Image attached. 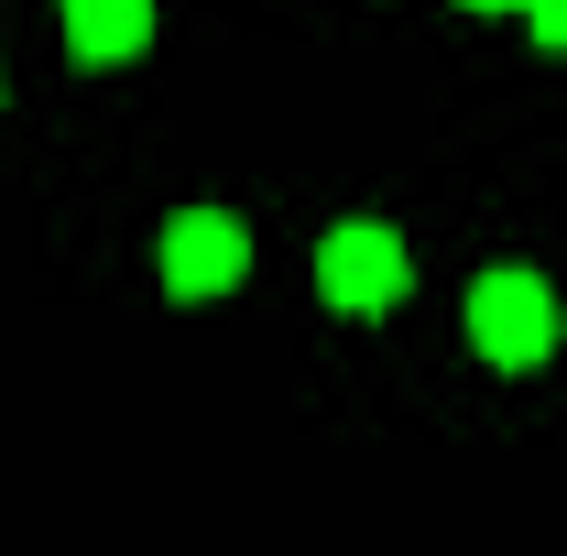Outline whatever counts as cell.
<instances>
[{
    "mask_svg": "<svg viewBox=\"0 0 567 556\" xmlns=\"http://www.w3.org/2000/svg\"><path fill=\"white\" fill-rule=\"evenodd\" d=\"M404 284H415V262H404V240H393L382 218H339V229H328V251H317V295H328L339 317H382Z\"/></svg>",
    "mask_w": 567,
    "mask_h": 556,
    "instance_id": "1",
    "label": "cell"
},
{
    "mask_svg": "<svg viewBox=\"0 0 567 556\" xmlns=\"http://www.w3.org/2000/svg\"><path fill=\"white\" fill-rule=\"evenodd\" d=\"M470 339H481V360H502V371H535V360L557 349V295H546L535 274H481Z\"/></svg>",
    "mask_w": 567,
    "mask_h": 556,
    "instance_id": "2",
    "label": "cell"
},
{
    "mask_svg": "<svg viewBox=\"0 0 567 556\" xmlns=\"http://www.w3.org/2000/svg\"><path fill=\"white\" fill-rule=\"evenodd\" d=\"M240 262H251V240H240V218H229V208L164 218V284H175V295H229Z\"/></svg>",
    "mask_w": 567,
    "mask_h": 556,
    "instance_id": "3",
    "label": "cell"
},
{
    "mask_svg": "<svg viewBox=\"0 0 567 556\" xmlns=\"http://www.w3.org/2000/svg\"><path fill=\"white\" fill-rule=\"evenodd\" d=\"M66 44L76 66H121L153 44V0H66Z\"/></svg>",
    "mask_w": 567,
    "mask_h": 556,
    "instance_id": "4",
    "label": "cell"
},
{
    "mask_svg": "<svg viewBox=\"0 0 567 556\" xmlns=\"http://www.w3.org/2000/svg\"><path fill=\"white\" fill-rule=\"evenodd\" d=\"M524 11H535V33H546V44L567 55V0H524Z\"/></svg>",
    "mask_w": 567,
    "mask_h": 556,
    "instance_id": "5",
    "label": "cell"
},
{
    "mask_svg": "<svg viewBox=\"0 0 567 556\" xmlns=\"http://www.w3.org/2000/svg\"><path fill=\"white\" fill-rule=\"evenodd\" d=\"M470 11H524V0H470Z\"/></svg>",
    "mask_w": 567,
    "mask_h": 556,
    "instance_id": "6",
    "label": "cell"
}]
</instances>
